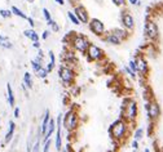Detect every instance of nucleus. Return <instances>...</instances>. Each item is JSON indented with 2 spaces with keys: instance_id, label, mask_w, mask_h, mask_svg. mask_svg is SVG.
Instances as JSON below:
<instances>
[{
  "instance_id": "nucleus-1",
  "label": "nucleus",
  "mask_w": 163,
  "mask_h": 152,
  "mask_svg": "<svg viewBox=\"0 0 163 152\" xmlns=\"http://www.w3.org/2000/svg\"><path fill=\"white\" fill-rule=\"evenodd\" d=\"M71 34V40H70V44L73 45V48L76 50V52H79L82 54H85L87 53V49L89 44H91V41L88 40L87 36H84V35H79L76 32H70Z\"/></svg>"
},
{
  "instance_id": "nucleus-2",
  "label": "nucleus",
  "mask_w": 163,
  "mask_h": 152,
  "mask_svg": "<svg viewBox=\"0 0 163 152\" xmlns=\"http://www.w3.org/2000/svg\"><path fill=\"white\" fill-rule=\"evenodd\" d=\"M58 76H60L65 87H71L74 84V80H75V72L69 66H60L58 67Z\"/></svg>"
},
{
  "instance_id": "nucleus-3",
  "label": "nucleus",
  "mask_w": 163,
  "mask_h": 152,
  "mask_svg": "<svg viewBox=\"0 0 163 152\" xmlns=\"http://www.w3.org/2000/svg\"><path fill=\"white\" fill-rule=\"evenodd\" d=\"M144 34H145V36L149 39V40L155 41L159 37V30H158L157 23L154 21H150L149 18H146L145 26H144Z\"/></svg>"
},
{
  "instance_id": "nucleus-4",
  "label": "nucleus",
  "mask_w": 163,
  "mask_h": 152,
  "mask_svg": "<svg viewBox=\"0 0 163 152\" xmlns=\"http://www.w3.org/2000/svg\"><path fill=\"white\" fill-rule=\"evenodd\" d=\"M110 131L113 133V137L115 139H122L124 135H126L127 131V124L123 121V120H116L111 124Z\"/></svg>"
},
{
  "instance_id": "nucleus-5",
  "label": "nucleus",
  "mask_w": 163,
  "mask_h": 152,
  "mask_svg": "<svg viewBox=\"0 0 163 152\" xmlns=\"http://www.w3.org/2000/svg\"><path fill=\"white\" fill-rule=\"evenodd\" d=\"M87 58H88V61H101V59H104V57H105V53H104V50L100 48V46H97L96 44H93V43H91L88 46V49H87Z\"/></svg>"
},
{
  "instance_id": "nucleus-6",
  "label": "nucleus",
  "mask_w": 163,
  "mask_h": 152,
  "mask_svg": "<svg viewBox=\"0 0 163 152\" xmlns=\"http://www.w3.org/2000/svg\"><path fill=\"white\" fill-rule=\"evenodd\" d=\"M64 126L69 131H73L78 128V115H76L75 111L70 110L65 114V116H64Z\"/></svg>"
},
{
  "instance_id": "nucleus-7",
  "label": "nucleus",
  "mask_w": 163,
  "mask_h": 152,
  "mask_svg": "<svg viewBox=\"0 0 163 152\" xmlns=\"http://www.w3.org/2000/svg\"><path fill=\"white\" fill-rule=\"evenodd\" d=\"M87 25H88L89 30H91V32L93 35H96V36H99V37H102V35L105 34V25L101 19L91 18Z\"/></svg>"
},
{
  "instance_id": "nucleus-8",
  "label": "nucleus",
  "mask_w": 163,
  "mask_h": 152,
  "mask_svg": "<svg viewBox=\"0 0 163 152\" xmlns=\"http://www.w3.org/2000/svg\"><path fill=\"white\" fill-rule=\"evenodd\" d=\"M124 115H126L127 120H135L136 116H137V104H136L135 101L132 99H127L124 101Z\"/></svg>"
},
{
  "instance_id": "nucleus-9",
  "label": "nucleus",
  "mask_w": 163,
  "mask_h": 152,
  "mask_svg": "<svg viewBox=\"0 0 163 152\" xmlns=\"http://www.w3.org/2000/svg\"><path fill=\"white\" fill-rule=\"evenodd\" d=\"M73 12L75 13V15L78 17V19H79V22L82 23V25H87V23L89 22V13L88 10L84 8V5H82V4H76V5H74V9Z\"/></svg>"
},
{
  "instance_id": "nucleus-10",
  "label": "nucleus",
  "mask_w": 163,
  "mask_h": 152,
  "mask_svg": "<svg viewBox=\"0 0 163 152\" xmlns=\"http://www.w3.org/2000/svg\"><path fill=\"white\" fill-rule=\"evenodd\" d=\"M120 23H122L123 29L127 31H132L135 29V19L128 10L122 12V14H120Z\"/></svg>"
},
{
  "instance_id": "nucleus-11",
  "label": "nucleus",
  "mask_w": 163,
  "mask_h": 152,
  "mask_svg": "<svg viewBox=\"0 0 163 152\" xmlns=\"http://www.w3.org/2000/svg\"><path fill=\"white\" fill-rule=\"evenodd\" d=\"M147 116H149L150 120H157L161 115V108H159V104L155 102V101H150V102H146L145 104Z\"/></svg>"
},
{
  "instance_id": "nucleus-12",
  "label": "nucleus",
  "mask_w": 163,
  "mask_h": 152,
  "mask_svg": "<svg viewBox=\"0 0 163 152\" xmlns=\"http://www.w3.org/2000/svg\"><path fill=\"white\" fill-rule=\"evenodd\" d=\"M136 63H137V72L141 76H146L149 73V65H147V62L144 57L139 56L136 58Z\"/></svg>"
},
{
  "instance_id": "nucleus-13",
  "label": "nucleus",
  "mask_w": 163,
  "mask_h": 152,
  "mask_svg": "<svg viewBox=\"0 0 163 152\" xmlns=\"http://www.w3.org/2000/svg\"><path fill=\"white\" fill-rule=\"evenodd\" d=\"M102 40L105 43H107V44L110 45H120L122 44V40L116 36V35L113 32V31H109V32H105L102 35Z\"/></svg>"
},
{
  "instance_id": "nucleus-14",
  "label": "nucleus",
  "mask_w": 163,
  "mask_h": 152,
  "mask_svg": "<svg viewBox=\"0 0 163 152\" xmlns=\"http://www.w3.org/2000/svg\"><path fill=\"white\" fill-rule=\"evenodd\" d=\"M54 130H56V121L53 119H49L48 126H47V133L44 134V141H48L50 138V135L54 133Z\"/></svg>"
},
{
  "instance_id": "nucleus-15",
  "label": "nucleus",
  "mask_w": 163,
  "mask_h": 152,
  "mask_svg": "<svg viewBox=\"0 0 163 152\" xmlns=\"http://www.w3.org/2000/svg\"><path fill=\"white\" fill-rule=\"evenodd\" d=\"M50 116H49V110H45L44 112V117H43V121H41V126L39 129V134L41 133V135H44L47 133V126H48V121H49Z\"/></svg>"
},
{
  "instance_id": "nucleus-16",
  "label": "nucleus",
  "mask_w": 163,
  "mask_h": 152,
  "mask_svg": "<svg viewBox=\"0 0 163 152\" xmlns=\"http://www.w3.org/2000/svg\"><path fill=\"white\" fill-rule=\"evenodd\" d=\"M23 35H25V36H26L27 39H30L31 41H38L39 39H40V37H39V34H38L34 29L25 30V31H23Z\"/></svg>"
},
{
  "instance_id": "nucleus-17",
  "label": "nucleus",
  "mask_w": 163,
  "mask_h": 152,
  "mask_svg": "<svg viewBox=\"0 0 163 152\" xmlns=\"http://www.w3.org/2000/svg\"><path fill=\"white\" fill-rule=\"evenodd\" d=\"M7 92H8V103H9L10 107H14V94H13L12 85L9 83L7 84Z\"/></svg>"
},
{
  "instance_id": "nucleus-18",
  "label": "nucleus",
  "mask_w": 163,
  "mask_h": 152,
  "mask_svg": "<svg viewBox=\"0 0 163 152\" xmlns=\"http://www.w3.org/2000/svg\"><path fill=\"white\" fill-rule=\"evenodd\" d=\"M111 31H113V32H114L122 41L126 40L127 36H128V31H127V30H123V29H119V27H118V29H113Z\"/></svg>"
},
{
  "instance_id": "nucleus-19",
  "label": "nucleus",
  "mask_w": 163,
  "mask_h": 152,
  "mask_svg": "<svg viewBox=\"0 0 163 152\" xmlns=\"http://www.w3.org/2000/svg\"><path fill=\"white\" fill-rule=\"evenodd\" d=\"M62 147V135H61V128H56V150L61 151Z\"/></svg>"
},
{
  "instance_id": "nucleus-20",
  "label": "nucleus",
  "mask_w": 163,
  "mask_h": 152,
  "mask_svg": "<svg viewBox=\"0 0 163 152\" xmlns=\"http://www.w3.org/2000/svg\"><path fill=\"white\" fill-rule=\"evenodd\" d=\"M14 123L13 121H9V129H8V133L5 135V143H9L12 141V138H13V133H14Z\"/></svg>"
},
{
  "instance_id": "nucleus-21",
  "label": "nucleus",
  "mask_w": 163,
  "mask_h": 152,
  "mask_svg": "<svg viewBox=\"0 0 163 152\" xmlns=\"http://www.w3.org/2000/svg\"><path fill=\"white\" fill-rule=\"evenodd\" d=\"M0 46H3V48H5V49H12V48H13V44L8 40L7 36L0 35Z\"/></svg>"
},
{
  "instance_id": "nucleus-22",
  "label": "nucleus",
  "mask_w": 163,
  "mask_h": 152,
  "mask_svg": "<svg viewBox=\"0 0 163 152\" xmlns=\"http://www.w3.org/2000/svg\"><path fill=\"white\" fill-rule=\"evenodd\" d=\"M10 10H12V13H13L14 15H17V17H19V18H22V19H27V15L25 14V13H23V12L21 10V9H19V8L18 7H12L10 8Z\"/></svg>"
},
{
  "instance_id": "nucleus-23",
  "label": "nucleus",
  "mask_w": 163,
  "mask_h": 152,
  "mask_svg": "<svg viewBox=\"0 0 163 152\" xmlns=\"http://www.w3.org/2000/svg\"><path fill=\"white\" fill-rule=\"evenodd\" d=\"M23 84L29 89L33 88V77H31L30 72H25V75H23Z\"/></svg>"
},
{
  "instance_id": "nucleus-24",
  "label": "nucleus",
  "mask_w": 163,
  "mask_h": 152,
  "mask_svg": "<svg viewBox=\"0 0 163 152\" xmlns=\"http://www.w3.org/2000/svg\"><path fill=\"white\" fill-rule=\"evenodd\" d=\"M67 18L70 19V22H71L73 25H75V26L82 25V23L79 22V19H78V17L75 15V13H74V12H71V10H69V12H67Z\"/></svg>"
},
{
  "instance_id": "nucleus-25",
  "label": "nucleus",
  "mask_w": 163,
  "mask_h": 152,
  "mask_svg": "<svg viewBox=\"0 0 163 152\" xmlns=\"http://www.w3.org/2000/svg\"><path fill=\"white\" fill-rule=\"evenodd\" d=\"M35 73H36V76L39 77V79H47V76H48V73H49V72L47 71V68H45V67H43V66H41V67L39 68Z\"/></svg>"
},
{
  "instance_id": "nucleus-26",
  "label": "nucleus",
  "mask_w": 163,
  "mask_h": 152,
  "mask_svg": "<svg viewBox=\"0 0 163 152\" xmlns=\"http://www.w3.org/2000/svg\"><path fill=\"white\" fill-rule=\"evenodd\" d=\"M48 26L50 27V30L53 31V32H58L60 31V26H58V23L54 21V19L52 18V19H49L48 21Z\"/></svg>"
},
{
  "instance_id": "nucleus-27",
  "label": "nucleus",
  "mask_w": 163,
  "mask_h": 152,
  "mask_svg": "<svg viewBox=\"0 0 163 152\" xmlns=\"http://www.w3.org/2000/svg\"><path fill=\"white\" fill-rule=\"evenodd\" d=\"M128 67H130L135 73L137 72V63H136V58H132V59H130V62H128Z\"/></svg>"
},
{
  "instance_id": "nucleus-28",
  "label": "nucleus",
  "mask_w": 163,
  "mask_h": 152,
  "mask_svg": "<svg viewBox=\"0 0 163 152\" xmlns=\"http://www.w3.org/2000/svg\"><path fill=\"white\" fill-rule=\"evenodd\" d=\"M142 137H144V129H142V128H139V129L135 131L133 138L136 139V141H140V139H141Z\"/></svg>"
},
{
  "instance_id": "nucleus-29",
  "label": "nucleus",
  "mask_w": 163,
  "mask_h": 152,
  "mask_svg": "<svg viewBox=\"0 0 163 152\" xmlns=\"http://www.w3.org/2000/svg\"><path fill=\"white\" fill-rule=\"evenodd\" d=\"M0 15L3 18H10L13 15V13H12V10H8V9H0Z\"/></svg>"
},
{
  "instance_id": "nucleus-30",
  "label": "nucleus",
  "mask_w": 163,
  "mask_h": 152,
  "mask_svg": "<svg viewBox=\"0 0 163 152\" xmlns=\"http://www.w3.org/2000/svg\"><path fill=\"white\" fill-rule=\"evenodd\" d=\"M41 13H43V17H44V19L47 22L49 21V19H52V15H50V12L47 9V8H43L41 9Z\"/></svg>"
},
{
  "instance_id": "nucleus-31",
  "label": "nucleus",
  "mask_w": 163,
  "mask_h": 152,
  "mask_svg": "<svg viewBox=\"0 0 163 152\" xmlns=\"http://www.w3.org/2000/svg\"><path fill=\"white\" fill-rule=\"evenodd\" d=\"M115 7H126L127 0H111Z\"/></svg>"
},
{
  "instance_id": "nucleus-32",
  "label": "nucleus",
  "mask_w": 163,
  "mask_h": 152,
  "mask_svg": "<svg viewBox=\"0 0 163 152\" xmlns=\"http://www.w3.org/2000/svg\"><path fill=\"white\" fill-rule=\"evenodd\" d=\"M48 56H49V62H50V63H52V65L54 66V65H56V57H54V53L52 52V50H49Z\"/></svg>"
},
{
  "instance_id": "nucleus-33",
  "label": "nucleus",
  "mask_w": 163,
  "mask_h": 152,
  "mask_svg": "<svg viewBox=\"0 0 163 152\" xmlns=\"http://www.w3.org/2000/svg\"><path fill=\"white\" fill-rule=\"evenodd\" d=\"M39 150H40V143H39V141H36V142H35V145L33 146L31 152H39Z\"/></svg>"
},
{
  "instance_id": "nucleus-34",
  "label": "nucleus",
  "mask_w": 163,
  "mask_h": 152,
  "mask_svg": "<svg viewBox=\"0 0 163 152\" xmlns=\"http://www.w3.org/2000/svg\"><path fill=\"white\" fill-rule=\"evenodd\" d=\"M49 147H50V141H45V145H44V148H43V152H49Z\"/></svg>"
},
{
  "instance_id": "nucleus-35",
  "label": "nucleus",
  "mask_w": 163,
  "mask_h": 152,
  "mask_svg": "<svg viewBox=\"0 0 163 152\" xmlns=\"http://www.w3.org/2000/svg\"><path fill=\"white\" fill-rule=\"evenodd\" d=\"M127 3L131 4V5H135V7L140 5V0H127Z\"/></svg>"
},
{
  "instance_id": "nucleus-36",
  "label": "nucleus",
  "mask_w": 163,
  "mask_h": 152,
  "mask_svg": "<svg viewBox=\"0 0 163 152\" xmlns=\"http://www.w3.org/2000/svg\"><path fill=\"white\" fill-rule=\"evenodd\" d=\"M49 31L48 30H45V31H43V34H41V39H43V40H47V39H48L49 37Z\"/></svg>"
},
{
  "instance_id": "nucleus-37",
  "label": "nucleus",
  "mask_w": 163,
  "mask_h": 152,
  "mask_svg": "<svg viewBox=\"0 0 163 152\" xmlns=\"http://www.w3.org/2000/svg\"><path fill=\"white\" fill-rule=\"evenodd\" d=\"M27 22H29V25L31 29H34V26H35V22H34V18L33 17H27Z\"/></svg>"
},
{
  "instance_id": "nucleus-38",
  "label": "nucleus",
  "mask_w": 163,
  "mask_h": 152,
  "mask_svg": "<svg viewBox=\"0 0 163 152\" xmlns=\"http://www.w3.org/2000/svg\"><path fill=\"white\" fill-rule=\"evenodd\" d=\"M45 68H47V71H48V72H52V70L54 68V66L49 62V63H47V67H45Z\"/></svg>"
},
{
  "instance_id": "nucleus-39",
  "label": "nucleus",
  "mask_w": 163,
  "mask_h": 152,
  "mask_svg": "<svg viewBox=\"0 0 163 152\" xmlns=\"http://www.w3.org/2000/svg\"><path fill=\"white\" fill-rule=\"evenodd\" d=\"M132 148H133V150H137L139 148V141L133 139V142H132Z\"/></svg>"
},
{
  "instance_id": "nucleus-40",
  "label": "nucleus",
  "mask_w": 163,
  "mask_h": 152,
  "mask_svg": "<svg viewBox=\"0 0 163 152\" xmlns=\"http://www.w3.org/2000/svg\"><path fill=\"white\" fill-rule=\"evenodd\" d=\"M14 117H16V119L19 117V108H18V107L14 108Z\"/></svg>"
},
{
  "instance_id": "nucleus-41",
  "label": "nucleus",
  "mask_w": 163,
  "mask_h": 152,
  "mask_svg": "<svg viewBox=\"0 0 163 152\" xmlns=\"http://www.w3.org/2000/svg\"><path fill=\"white\" fill-rule=\"evenodd\" d=\"M38 57H39V58H41V59L44 58V54H43V50H41L40 48L38 49Z\"/></svg>"
},
{
  "instance_id": "nucleus-42",
  "label": "nucleus",
  "mask_w": 163,
  "mask_h": 152,
  "mask_svg": "<svg viewBox=\"0 0 163 152\" xmlns=\"http://www.w3.org/2000/svg\"><path fill=\"white\" fill-rule=\"evenodd\" d=\"M33 46H34V48H36V49L40 48V43H39V40L38 41H33Z\"/></svg>"
},
{
  "instance_id": "nucleus-43",
  "label": "nucleus",
  "mask_w": 163,
  "mask_h": 152,
  "mask_svg": "<svg viewBox=\"0 0 163 152\" xmlns=\"http://www.w3.org/2000/svg\"><path fill=\"white\" fill-rule=\"evenodd\" d=\"M69 1H70V4H71V5L74 7V5H76V4H78V3H79V1H80V0H69Z\"/></svg>"
},
{
  "instance_id": "nucleus-44",
  "label": "nucleus",
  "mask_w": 163,
  "mask_h": 152,
  "mask_svg": "<svg viewBox=\"0 0 163 152\" xmlns=\"http://www.w3.org/2000/svg\"><path fill=\"white\" fill-rule=\"evenodd\" d=\"M54 1H56L57 4H60V5H64L65 4V0H54Z\"/></svg>"
},
{
  "instance_id": "nucleus-45",
  "label": "nucleus",
  "mask_w": 163,
  "mask_h": 152,
  "mask_svg": "<svg viewBox=\"0 0 163 152\" xmlns=\"http://www.w3.org/2000/svg\"><path fill=\"white\" fill-rule=\"evenodd\" d=\"M26 1H27V3H30V4H34V3H35V0H26Z\"/></svg>"
},
{
  "instance_id": "nucleus-46",
  "label": "nucleus",
  "mask_w": 163,
  "mask_h": 152,
  "mask_svg": "<svg viewBox=\"0 0 163 152\" xmlns=\"http://www.w3.org/2000/svg\"><path fill=\"white\" fill-rule=\"evenodd\" d=\"M144 152H150V150L149 148H145V150H144Z\"/></svg>"
},
{
  "instance_id": "nucleus-47",
  "label": "nucleus",
  "mask_w": 163,
  "mask_h": 152,
  "mask_svg": "<svg viewBox=\"0 0 163 152\" xmlns=\"http://www.w3.org/2000/svg\"><path fill=\"white\" fill-rule=\"evenodd\" d=\"M62 152H67V151H66V150H64V151H62Z\"/></svg>"
}]
</instances>
